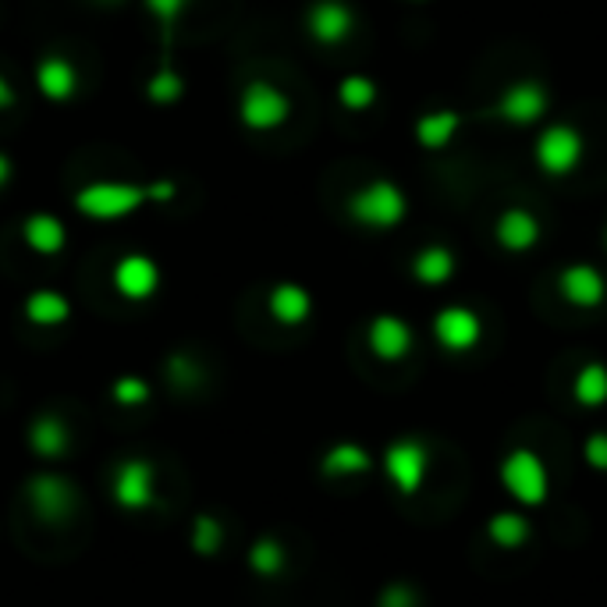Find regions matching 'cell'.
<instances>
[{"label":"cell","instance_id":"7c38bea8","mask_svg":"<svg viewBox=\"0 0 607 607\" xmlns=\"http://www.w3.org/2000/svg\"><path fill=\"white\" fill-rule=\"evenodd\" d=\"M356 29V11L345 0H316L306 11V33L321 43V47H338Z\"/></svg>","mask_w":607,"mask_h":607},{"label":"cell","instance_id":"9a60e30c","mask_svg":"<svg viewBox=\"0 0 607 607\" xmlns=\"http://www.w3.org/2000/svg\"><path fill=\"white\" fill-rule=\"evenodd\" d=\"M367 341H370V352L384 362H398L408 356V348H413V327H408L402 316L394 313H381L373 316V324L367 330Z\"/></svg>","mask_w":607,"mask_h":607},{"label":"cell","instance_id":"5b68a950","mask_svg":"<svg viewBox=\"0 0 607 607\" xmlns=\"http://www.w3.org/2000/svg\"><path fill=\"white\" fill-rule=\"evenodd\" d=\"M548 111H551V93H548V86L537 79H519V82L505 86V93L494 103V114L512 128L540 125V121L548 117Z\"/></svg>","mask_w":607,"mask_h":607},{"label":"cell","instance_id":"8992f818","mask_svg":"<svg viewBox=\"0 0 607 607\" xmlns=\"http://www.w3.org/2000/svg\"><path fill=\"white\" fill-rule=\"evenodd\" d=\"M501 483L508 487V494L515 501H522V505L537 508L548 501V469H543V462L537 459L529 448H515L505 462H501Z\"/></svg>","mask_w":607,"mask_h":607},{"label":"cell","instance_id":"f1b7e54d","mask_svg":"<svg viewBox=\"0 0 607 607\" xmlns=\"http://www.w3.org/2000/svg\"><path fill=\"white\" fill-rule=\"evenodd\" d=\"M221 543H224V529H221V522L214 519V515H195V522H192V548H195V554L214 558L221 551Z\"/></svg>","mask_w":607,"mask_h":607},{"label":"cell","instance_id":"e575fe53","mask_svg":"<svg viewBox=\"0 0 607 607\" xmlns=\"http://www.w3.org/2000/svg\"><path fill=\"white\" fill-rule=\"evenodd\" d=\"M14 86L8 82V75H0V111H8V108H14Z\"/></svg>","mask_w":607,"mask_h":607},{"label":"cell","instance_id":"4fadbf2b","mask_svg":"<svg viewBox=\"0 0 607 607\" xmlns=\"http://www.w3.org/2000/svg\"><path fill=\"white\" fill-rule=\"evenodd\" d=\"M558 292L575 310H597L607 295V281L594 263H569L558 274Z\"/></svg>","mask_w":607,"mask_h":607},{"label":"cell","instance_id":"3957f363","mask_svg":"<svg viewBox=\"0 0 607 607\" xmlns=\"http://www.w3.org/2000/svg\"><path fill=\"white\" fill-rule=\"evenodd\" d=\"M586 157V139L583 132L575 125H565V121H558V125H548L533 143V160L543 175L551 178H569L580 171V164Z\"/></svg>","mask_w":607,"mask_h":607},{"label":"cell","instance_id":"484cf974","mask_svg":"<svg viewBox=\"0 0 607 607\" xmlns=\"http://www.w3.org/2000/svg\"><path fill=\"white\" fill-rule=\"evenodd\" d=\"M284 561H288V558H284V548H281V543H278L274 537H260V540H256L252 548H249V569H252L256 575H267V580L284 569Z\"/></svg>","mask_w":607,"mask_h":607},{"label":"cell","instance_id":"44dd1931","mask_svg":"<svg viewBox=\"0 0 607 607\" xmlns=\"http://www.w3.org/2000/svg\"><path fill=\"white\" fill-rule=\"evenodd\" d=\"M324 476L330 480H345V476H367L370 469H373V459H370V451L367 448H359L352 441H341V445H334L327 454H324Z\"/></svg>","mask_w":607,"mask_h":607},{"label":"cell","instance_id":"ba28073f","mask_svg":"<svg viewBox=\"0 0 607 607\" xmlns=\"http://www.w3.org/2000/svg\"><path fill=\"white\" fill-rule=\"evenodd\" d=\"M114 292L121 299H128V302H146V299H154L157 295V288H160V267L149 260L146 252H125L121 260L114 263Z\"/></svg>","mask_w":607,"mask_h":607},{"label":"cell","instance_id":"8fae6325","mask_svg":"<svg viewBox=\"0 0 607 607\" xmlns=\"http://www.w3.org/2000/svg\"><path fill=\"white\" fill-rule=\"evenodd\" d=\"M427 469H430V454L419 441H394L384 451V473L402 494H416L423 487V480H427Z\"/></svg>","mask_w":607,"mask_h":607},{"label":"cell","instance_id":"74e56055","mask_svg":"<svg viewBox=\"0 0 607 607\" xmlns=\"http://www.w3.org/2000/svg\"><path fill=\"white\" fill-rule=\"evenodd\" d=\"M604 246H607V232H604Z\"/></svg>","mask_w":607,"mask_h":607},{"label":"cell","instance_id":"52a82bcc","mask_svg":"<svg viewBox=\"0 0 607 607\" xmlns=\"http://www.w3.org/2000/svg\"><path fill=\"white\" fill-rule=\"evenodd\" d=\"M114 501L128 512H143L157 505V469L146 459H128L114 469L111 480Z\"/></svg>","mask_w":607,"mask_h":607},{"label":"cell","instance_id":"2e32d148","mask_svg":"<svg viewBox=\"0 0 607 607\" xmlns=\"http://www.w3.org/2000/svg\"><path fill=\"white\" fill-rule=\"evenodd\" d=\"M459 132H462V114L451 111V108L419 114L416 125H413L416 143H419L423 149H430V154H437V149H448Z\"/></svg>","mask_w":607,"mask_h":607},{"label":"cell","instance_id":"e0dca14e","mask_svg":"<svg viewBox=\"0 0 607 607\" xmlns=\"http://www.w3.org/2000/svg\"><path fill=\"white\" fill-rule=\"evenodd\" d=\"M36 86L47 100L65 103L79 93V71L68 57H43L36 65Z\"/></svg>","mask_w":607,"mask_h":607},{"label":"cell","instance_id":"836d02e7","mask_svg":"<svg viewBox=\"0 0 607 607\" xmlns=\"http://www.w3.org/2000/svg\"><path fill=\"white\" fill-rule=\"evenodd\" d=\"M381 607H416V597H413V589L408 586H391L384 594V600H381Z\"/></svg>","mask_w":607,"mask_h":607},{"label":"cell","instance_id":"83f0119b","mask_svg":"<svg viewBox=\"0 0 607 607\" xmlns=\"http://www.w3.org/2000/svg\"><path fill=\"white\" fill-rule=\"evenodd\" d=\"M181 93H186V79L171 65H160V71L146 82V97L154 103H175L181 100Z\"/></svg>","mask_w":607,"mask_h":607},{"label":"cell","instance_id":"d6a6232c","mask_svg":"<svg viewBox=\"0 0 607 607\" xmlns=\"http://www.w3.org/2000/svg\"><path fill=\"white\" fill-rule=\"evenodd\" d=\"M175 195H178V181H171V178H160V181H154V186H146L149 203H171Z\"/></svg>","mask_w":607,"mask_h":607},{"label":"cell","instance_id":"7402d4cb","mask_svg":"<svg viewBox=\"0 0 607 607\" xmlns=\"http://www.w3.org/2000/svg\"><path fill=\"white\" fill-rule=\"evenodd\" d=\"M29 448H33L40 459H60V454H68L71 434L65 427V419L40 416L33 427H29Z\"/></svg>","mask_w":607,"mask_h":607},{"label":"cell","instance_id":"4316f807","mask_svg":"<svg viewBox=\"0 0 607 607\" xmlns=\"http://www.w3.org/2000/svg\"><path fill=\"white\" fill-rule=\"evenodd\" d=\"M491 540L501 543V548H519V543L529 540V522L522 519V515L501 512L491 519Z\"/></svg>","mask_w":607,"mask_h":607},{"label":"cell","instance_id":"4dcf8cb0","mask_svg":"<svg viewBox=\"0 0 607 607\" xmlns=\"http://www.w3.org/2000/svg\"><path fill=\"white\" fill-rule=\"evenodd\" d=\"M111 398L117 405H143L149 398V384L143 381V376H117V381L111 384Z\"/></svg>","mask_w":607,"mask_h":607},{"label":"cell","instance_id":"5bb4252c","mask_svg":"<svg viewBox=\"0 0 607 607\" xmlns=\"http://www.w3.org/2000/svg\"><path fill=\"white\" fill-rule=\"evenodd\" d=\"M543 227L537 221V214H529L526 206H508L501 210L494 221V241L505 252H529L540 241Z\"/></svg>","mask_w":607,"mask_h":607},{"label":"cell","instance_id":"7a4b0ae2","mask_svg":"<svg viewBox=\"0 0 607 607\" xmlns=\"http://www.w3.org/2000/svg\"><path fill=\"white\" fill-rule=\"evenodd\" d=\"M146 203V186H132V181H93L75 192V210L89 221H121Z\"/></svg>","mask_w":607,"mask_h":607},{"label":"cell","instance_id":"1f68e13d","mask_svg":"<svg viewBox=\"0 0 607 607\" xmlns=\"http://www.w3.org/2000/svg\"><path fill=\"white\" fill-rule=\"evenodd\" d=\"M586 462L594 469H600V473L607 469V434H594L586 441Z\"/></svg>","mask_w":607,"mask_h":607},{"label":"cell","instance_id":"8d00e7d4","mask_svg":"<svg viewBox=\"0 0 607 607\" xmlns=\"http://www.w3.org/2000/svg\"><path fill=\"white\" fill-rule=\"evenodd\" d=\"M413 4H430V0H413Z\"/></svg>","mask_w":607,"mask_h":607},{"label":"cell","instance_id":"277c9868","mask_svg":"<svg viewBox=\"0 0 607 607\" xmlns=\"http://www.w3.org/2000/svg\"><path fill=\"white\" fill-rule=\"evenodd\" d=\"M238 117L249 132H274L292 117V100L274 82L256 79L241 89L238 97Z\"/></svg>","mask_w":607,"mask_h":607},{"label":"cell","instance_id":"30bf717a","mask_svg":"<svg viewBox=\"0 0 607 607\" xmlns=\"http://www.w3.org/2000/svg\"><path fill=\"white\" fill-rule=\"evenodd\" d=\"M434 338L445 352H454V356L469 352V348H476L483 338L480 313H473L469 306H445L434 316Z\"/></svg>","mask_w":607,"mask_h":607},{"label":"cell","instance_id":"ffe728a7","mask_svg":"<svg viewBox=\"0 0 607 607\" xmlns=\"http://www.w3.org/2000/svg\"><path fill=\"white\" fill-rule=\"evenodd\" d=\"M454 270H459V263H454V252L448 246H427V249H419L413 260V278L427 288L448 284L454 278Z\"/></svg>","mask_w":607,"mask_h":607},{"label":"cell","instance_id":"f546056e","mask_svg":"<svg viewBox=\"0 0 607 607\" xmlns=\"http://www.w3.org/2000/svg\"><path fill=\"white\" fill-rule=\"evenodd\" d=\"M143 4H146V11L154 14V19L160 22L164 43H171V36H175V25H178L181 14H186L189 0H143Z\"/></svg>","mask_w":607,"mask_h":607},{"label":"cell","instance_id":"d590c367","mask_svg":"<svg viewBox=\"0 0 607 607\" xmlns=\"http://www.w3.org/2000/svg\"><path fill=\"white\" fill-rule=\"evenodd\" d=\"M11 178H14V164H11L8 154H0V189H4Z\"/></svg>","mask_w":607,"mask_h":607},{"label":"cell","instance_id":"cb8c5ba5","mask_svg":"<svg viewBox=\"0 0 607 607\" xmlns=\"http://www.w3.org/2000/svg\"><path fill=\"white\" fill-rule=\"evenodd\" d=\"M575 402L586 408H600L607 402V367L604 362H586V367L575 373Z\"/></svg>","mask_w":607,"mask_h":607},{"label":"cell","instance_id":"d6986e66","mask_svg":"<svg viewBox=\"0 0 607 607\" xmlns=\"http://www.w3.org/2000/svg\"><path fill=\"white\" fill-rule=\"evenodd\" d=\"M22 238H25V246L40 252V256H57L60 249H65V241H68V227L60 217L54 214H29L22 221Z\"/></svg>","mask_w":607,"mask_h":607},{"label":"cell","instance_id":"d4e9b609","mask_svg":"<svg viewBox=\"0 0 607 607\" xmlns=\"http://www.w3.org/2000/svg\"><path fill=\"white\" fill-rule=\"evenodd\" d=\"M376 97H381V89L370 75H345L338 82V103L345 111H370Z\"/></svg>","mask_w":607,"mask_h":607},{"label":"cell","instance_id":"6da1fadb","mask_svg":"<svg viewBox=\"0 0 607 607\" xmlns=\"http://www.w3.org/2000/svg\"><path fill=\"white\" fill-rule=\"evenodd\" d=\"M348 214H352L356 224L370 227V232H394L408 217V200L402 186H394L387 178H373L352 192Z\"/></svg>","mask_w":607,"mask_h":607},{"label":"cell","instance_id":"ac0fdd59","mask_svg":"<svg viewBox=\"0 0 607 607\" xmlns=\"http://www.w3.org/2000/svg\"><path fill=\"white\" fill-rule=\"evenodd\" d=\"M267 310H270V316H274L278 324H284V327H299V324L310 321V313H313V295H310L302 284L284 281V284L274 288V292H270Z\"/></svg>","mask_w":607,"mask_h":607},{"label":"cell","instance_id":"9c48e42d","mask_svg":"<svg viewBox=\"0 0 607 607\" xmlns=\"http://www.w3.org/2000/svg\"><path fill=\"white\" fill-rule=\"evenodd\" d=\"M29 505L36 508L40 519L47 522H65L79 508V494L75 487L57 473H40L33 483H29Z\"/></svg>","mask_w":607,"mask_h":607},{"label":"cell","instance_id":"603a6c76","mask_svg":"<svg viewBox=\"0 0 607 607\" xmlns=\"http://www.w3.org/2000/svg\"><path fill=\"white\" fill-rule=\"evenodd\" d=\"M25 321L36 324V327H60L71 316V302L60 295V292H50V288H40L25 299Z\"/></svg>","mask_w":607,"mask_h":607}]
</instances>
